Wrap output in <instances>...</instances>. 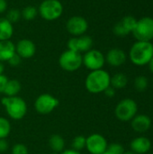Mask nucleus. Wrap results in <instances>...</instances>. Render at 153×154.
<instances>
[{"mask_svg": "<svg viewBox=\"0 0 153 154\" xmlns=\"http://www.w3.org/2000/svg\"><path fill=\"white\" fill-rule=\"evenodd\" d=\"M66 28L68 32L74 37L80 36V35H84L85 32L87 31L88 23L84 17L75 15L70 17L67 21Z\"/></svg>", "mask_w": 153, "mask_h": 154, "instance_id": "9b49d317", "label": "nucleus"}, {"mask_svg": "<svg viewBox=\"0 0 153 154\" xmlns=\"http://www.w3.org/2000/svg\"><path fill=\"white\" fill-rule=\"evenodd\" d=\"M138 112V106L137 103L131 98H124L121 100L115 109V114L118 120L122 122H129L131 121Z\"/></svg>", "mask_w": 153, "mask_h": 154, "instance_id": "39448f33", "label": "nucleus"}, {"mask_svg": "<svg viewBox=\"0 0 153 154\" xmlns=\"http://www.w3.org/2000/svg\"><path fill=\"white\" fill-rule=\"evenodd\" d=\"M59 64L66 71L72 72L78 70L82 65V56L80 53L70 50L65 51L59 58Z\"/></svg>", "mask_w": 153, "mask_h": 154, "instance_id": "0eeeda50", "label": "nucleus"}, {"mask_svg": "<svg viewBox=\"0 0 153 154\" xmlns=\"http://www.w3.org/2000/svg\"><path fill=\"white\" fill-rule=\"evenodd\" d=\"M107 151L112 154H124L125 152L124 146L117 143L109 144L107 146Z\"/></svg>", "mask_w": 153, "mask_h": 154, "instance_id": "cd10ccee", "label": "nucleus"}, {"mask_svg": "<svg viewBox=\"0 0 153 154\" xmlns=\"http://www.w3.org/2000/svg\"><path fill=\"white\" fill-rule=\"evenodd\" d=\"M21 12L17 9H10L7 14H6V19L11 23H17L20 18H21Z\"/></svg>", "mask_w": 153, "mask_h": 154, "instance_id": "bb28decb", "label": "nucleus"}, {"mask_svg": "<svg viewBox=\"0 0 153 154\" xmlns=\"http://www.w3.org/2000/svg\"><path fill=\"white\" fill-rule=\"evenodd\" d=\"M133 36L141 42H150L153 39V18L143 17L137 21L133 31Z\"/></svg>", "mask_w": 153, "mask_h": 154, "instance_id": "423d86ee", "label": "nucleus"}, {"mask_svg": "<svg viewBox=\"0 0 153 154\" xmlns=\"http://www.w3.org/2000/svg\"><path fill=\"white\" fill-rule=\"evenodd\" d=\"M4 70H5V67H4V64L0 61V75H2L4 73Z\"/></svg>", "mask_w": 153, "mask_h": 154, "instance_id": "e433bc0d", "label": "nucleus"}, {"mask_svg": "<svg viewBox=\"0 0 153 154\" xmlns=\"http://www.w3.org/2000/svg\"><path fill=\"white\" fill-rule=\"evenodd\" d=\"M137 20L133 16H125L119 21L114 27V33L120 37H124L130 32H133Z\"/></svg>", "mask_w": 153, "mask_h": 154, "instance_id": "ddd939ff", "label": "nucleus"}, {"mask_svg": "<svg viewBox=\"0 0 153 154\" xmlns=\"http://www.w3.org/2000/svg\"><path fill=\"white\" fill-rule=\"evenodd\" d=\"M15 53V45L10 40L0 41V61H7Z\"/></svg>", "mask_w": 153, "mask_h": 154, "instance_id": "a211bd4d", "label": "nucleus"}, {"mask_svg": "<svg viewBox=\"0 0 153 154\" xmlns=\"http://www.w3.org/2000/svg\"><path fill=\"white\" fill-rule=\"evenodd\" d=\"M8 149V143L5 139H0V152H5Z\"/></svg>", "mask_w": 153, "mask_h": 154, "instance_id": "473e14b6", "label": "nucleus"}, {"mask_svg": "<svg viewBox=\"0 0 153 154\" xmlns=\"http://www.w3.org/2000/svg\"><path fill=\"white\" fill-rule=\"evenodd\" d=\"M10 131V122L5 117H0V139H5L9 135Z\"/></svg>", "mask_w": 153, "mask_h": 154, "instance_id": "b1692460", "label": "nucleus"}, {"mask_svg": "<svg viewBox=\"0 0 153 154\" xmlns=\"http://www.w3.org/2000/svg\"><path fill=\"white\" fill-rule=\"evenodd\" d=\"M93 46V40L88 35H80L72 37L68 42V48L69 50L75 51V52H87L92 49Z\"/></svg>", "mask_w": 153, "mask_h": 154, "instance_id": "f8f14e48", "label": "nucleus"}, {"mask_svg": "<svg viewBox=\"0 0 153 154\" xmlns=\"http://www.w3.org/2000/svg\"><path fill=\"white\" fill-rule=\"evenodd\" d=\"M110 79L111 77L107 71L102 69L92 70L86 79L85 86L88 92L98 94L104 92L108 87H110Z\"/></svg>", "mask_w": 153, "mask_h": 154, "instance_id": "f257e3e1", "label": "nucleus"}, {"mask_svg": "<svg viewBox=\"0 0 153 154\" xmlns=\"http://www.w3.org/2000/svg\"><path fill=\"white\" fill-rule=\"evenodd\" d=\"M131 126L138 134L146 133L151 127V119L147 115H136L131 120Z\"/></svg>", "mask_w": 153, "mask_h": 154, "instance_id": "2eb2a0df", "label": "nucleus"}, {"mask_svg": "<svg viewBox=\"0 0 153 154\" xmlns=\"http://www.w3.org/2000/svg\"><path fill=\"white\" fill-rule=\"evenodd\" d=\"M106 62V58L104 54L98 51L91 49L88 51L85 52L82 57V64L90 70H97L101 69Z\"/></svg>", "mask_w": 153, "mask_h": 154, "instance_id": "6e6552de", "label": "nucleus"}, {"mask_svg": "<svg viewBox=\"0 0 153 154\" xmlns=\"http://www.w3.org/2000/svg\"><path fill=\"white\" fill-rule=\"evenodd\" d=\"M60 104L59 99L50 94H41L37 97L34 103L35 110L41 115L51 113Z\"/></svg>", "mask_w": 153, "mask_h": 154, "instance_id": "1a4fd4ad", "label": "nucleus"}, {"mask_svg": "<svg viewBox=\"0 0 153 154\" xmlns=\"http://www.w3.org/2000/svg\"><path fill=\"white\" fill-rule=\"evenodd\" d=\"M37 13H38V11H37V8L35 6L27 5L21 12V15L23 16V19H25L27 21H32L36 17Z\"/></svg>", "mask_w": 153, "mask_h": 154, "instance_id": "5701e85b", "label": "nucleus"}, {"mask_svg": "<svg viewBox=\"0 0 153 154\" xmlns=\"http://www.w3.org/2000/svg\"><path fill=\"white\" fill-rule=\"evenodd\" d=\"M38 12L44 20L54 21L61 16L63 6L59 0H43L39 5Z\"/></svg>", "mask_w": 153, "mask_h": 154, "instance_id": "20e7f679", "label": "nucleus"}, {"mask_svg": "<svg viewBox=\"0 0 153 154\" xmlns=\"http://www.w3.org/2000/svg\"><path fill=\"white\" fill-rule=\"evenodd\" d=\"M149 86V81L148 79L145 76H138L134 79V87L137 91L139 92H143L147 89Z\"/></svg>", "mask_w": 153, "mask_h": 154, "instance_id": "393cba45", "label": "nucleus"}, {"mask_svg": "<svg viewBox=\"0 0 153 154\" xmlns=\"http://www.w3.org/2000/svg\"><path fill=\"white\" fill-rule=\"evenodd\" d=\"M61 154H80L79 152H77L75 150H66V151H63Z\"/></svg>", "mask_w": 153, "mask_h": 154, "instance_id": "f704fd0d", "label": "nucleus"}, {"mask_svg": "<svg viewBox=\"0 0 153 154\" xmlns=\"http://www.w3.org/2000/svg\"><path fill=\"white\" fill-rule=\"evenodd\" d=\"M107 146L106 139L99 134H93L86 140V148L91 154H102L107 150Z\"/></svg>", "mask_w": 153, "mask_h": 154, "instance_id": "9d476101", "label": "nucleus"}, {"mask_svg": "<svg viewBox=\"0 0 153 154\" xmlns=\"http://www.w3.org/2000/svg\"><path fill=\"white\" fill-rule=\"evenodd\" d=\"M104 93H105V95H106V97H114L115 95V89L110 86V87H108V88L104 91Z\"/></svg>", "mask_w": 153, "mask_h": 154, "instance_id": "2f4dec72", "label": "nucleus"}, {"mask_svg": "<svg viewBox=\"0 0 153 154\" xmlns=\"http://www.w3.org/2000/svg\"><path fill=\"white\" fill-rule=\"evenodd\" d=\"M21 60H22V58L15 52L7 61H8V63L11 65V66H13V67H16V66H18L20 63H21Z\"/></svg>", "mask_w": 153, "mask_h": 154, "instance_id": "c756f323", "label": "nucleus"}, {"mask_svg": "<svg viewBox=\"0 0 153 154\" xmlns=\"http://www.w3.org/2000/svg\"><path fill=\"white\" fill-rule=\"evenodd\" d=\"M152 154H153V153H152Z\"/></svg>", "mask_w": 153, "mask_h": 154, "instance_id": "a19ab883", "label": "nucleus"}, {"mask_svg": "<svg viewBox=\"0 0 153 154\" xmlns=\"http://www.w3.org/2000/svg\"><path fill=\"white\" fill-rule=\"evenodd\" d=\"M21 90V84L16 79L8 80L5 88L4 90V94L6 97H15Z\"/></svg>", "mask_w": 153, "mask_h": 154, "instance_id": "4be33fe9", "label": "nucleus"}, {"mask_svg": "<svg viewBox=\"0 0 153 154\" xmlns=\"http://www.w3.org/2000/svg\"><path fill=\"white\" fill-rule=\"evenodd\" d=\"M128 79L124 73H116L110 79V86L115 89H122L126 87Z\"/></svg>", "mask_w": 153, "mask_h": 154, "instance_id": "412c9836", "label": "nucleus"}, {"mask_svg": "<svg viewBox=\"0 0 153 154\" xmlns=\"http://www.w3.org/2000/svg\"><path fill=\"white\" fill-rule=\"evenodd\" d=\"M102 154H112V153H111V152H108V151L106 150V151L105 152H103V153H102Z\"/></svg>", "mask_w": 153, "mask_h": 154, "instance_id": "58836bf2", "label": "nucleus"}, {"mask_svg": "<svg viewBox=\"0 0 153 154\" xmlns=\"http://www.w3.org/2000/svg\"><path fill=\"white\" fill-rule=\"evenodd\" d=\"M13 33V23H11L5 17H0V41L10 40Z\"/></svg>", "mask_w": 153, "mask_h": 154, "instance_id": "6ab92c4d", "label": "nucleus"}, {"mask_svg": "<svg viewBox=\"0 0 153 154\" xmlns=\"http://www.w3.org/2000/svg\"><path fill=\"white\" fill-rule=\"evenodd\" d=\"M8 82V79L4 74L0 75V93H4L5 86Z\"/></svg>", "mask_w": 153, "mask_h": 154, "instance_id": "7c9ffc66", "label": "nucleus"}, {"mask_svg": "<svg viewBox=\"0 0 153 154\" xmlns=\"http://www.w3.org/2000/svg\"><path fill=\"white\" fill-rule=\"evenodd\" d=\"M52 154H58L57 152H54V153H52Z\"/></svg>", "mask_w": 153, "mask_h": 154, "instance_id": "ea45409f", "label": "nucleus"}, {"mask_svg": "<svg viewBox=\"0 0 153 154\" xmlns=\"http://www.w3.org/2000/svg\"><path fill=\"white\" fill-rule=\"evenodd\" d=\"M86 140H87V138L82 136V135L76 136L73 140V143H72L73 150L78 152V151H81L84 148H86Z\"/></svg>", "mask_w": 153, "mask_h": 154, "instance_id": "a878e982", "label": "nucleus"}, {"mask_svg": "<svg viewBox=\"0 0 153 154\" xmlns=\"http://www.w3.org/2000/svg\"><path fill=\"white\" fill-rule=\"evenodd\" d=\"M131 150L136 154L147 153L151 148V142L145 136H139L134 138L130 144Z\"/></svg>", "mask_w": 153, "mask_h": 154, "instance_id": "dca6fc26", "label": "nucleus"}, {"mask_svg": "<svg viewBox=\"0 0 153 154\" xmlns=\"http://www.w3.org/2000/svg\"><path fill=\"white\" fill-rule=\"evenodd\" d=\"M124 154H136V153H134V152H133L131 151V152H124Z\"/></svg>", "mask_w": 153, "mask_h": 154, "instance_id": "4c0bfd02", "label": "nucleus"}, {"mask_svg": "<svg viewBox=\"0 0 153 154\" xmlns=\"http://www.w3.org/2000/svg\"><path fill=\"white\" fill-rule=\"evenodd\" d=\"M149 64V68H150V70L153 73V57H152V59L150 60V62L148 63Z\"/></svg>", "mask_w": 153, "mask_h": 154, "instance_id": "c9c22d12", "label": "nucleus"}, {"mask_svg": "<svg viewBox=\"0 0 153 154\" xmlns=\"http://www.w3.org/2000/svg\"><path fill=\"white\" fill-rule=\"evenodd\" d=\"M7 9V2L6 0H0V14L5 13Z\"/></svg>", "mask_w": 153, "mask_h": 154, "instance_id": "72a5a7b5", "label": "nucleus"}, {"mask_svg": "<svg viewBox=\"0 0 153 154\" xmlns=\"http://www.w3.org/2000/svg\"><path fill=\"white\" fill-rule=\"evenodd\" d=\"M1 102L7 115L14 120H21L27 112L25 101L19 97H4Z\"/></svg>", "mask_w": 153, "mask_h": 154, "instance_id": "7ed1b4c3", "label": "nucleus"}, {"mask_svg": "<svg viewBox=\"0 0 153 154\" xmlns=\"http://www.w3.org/2000/svg\"><path fill=\"white\" fill-rule=\"evenodd\" d=\"M105 58H106V61L109 65L113 67H119L125 62L126 54L123 50L118 48H114L107 52Z\"/></svg>", "mask_w": 153, "mask_h": 154, "instance_id": "f3484780", "label": "nucleus"}, {"mask_svg": "<svg viewBox=\"0 0 153 154\" xmlns=\"http://www.w3.org/2000/svg\"><path fill=\"white\" fill-rule=\"evenodd\" d=\"M12 154H28V149L24 144L17 143L13 146Z\"/></svg>", "mask_w": 153, "mask_h": 154, "instance_id": "c85d7f7f", "label": "nucleus"}, {"mask_svg": "<svg viewBox=\"0 0 153 154\" xmlns=\"http://www.w3.org/2000/svg\"><path fill=\"white\" fill-rule=\"evenodd\" d=\"M49 145L54 152H62L65 147V141L60 135L53 134L49 140Z\"/></svg>", "mask_w": 153, "mask_h": 154, "instance_id": "aec40b11", "label": "nucleus"}, {"mask_svg": "<svg viewBox=\"0 0 153 154\" xmlns=\"http://www.w3.org/2000/svg\"><path fill=\"white\" fill-rule=\"evenodd\" d=\"M131 61L137 66H144L153 57V44L150 42H136L130 50Z\"/></svg>", "mask_w": 153, "mask_h": 154, "instance_id": "f03ea898", "label": "nucleus"}, {"mask_svg": "<svg viewBox=\"0 0 153 154\" xmlns=\"http://www.w3.org/2000/svg\"><path fill=\"white\" fill-rule=\"evenodd\" d=\"M15 52L22 59H30L36 52V47L33 42L28 39L20 40L15 46Z\"/></svg>", "mask_w": 153, "mask_h": 154, "instance_id": "4468645a", "label": "nucleus"}]
</instances>
